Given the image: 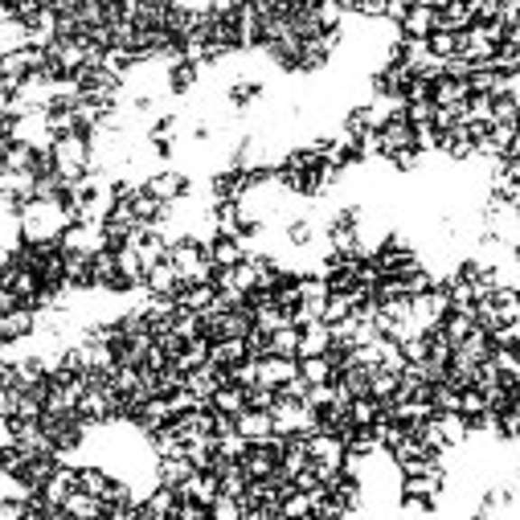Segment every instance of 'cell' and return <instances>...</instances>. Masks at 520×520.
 <instances>
[{
  "mask_svg": "<svg viewBox=\"0 0 520 520\" xmlns=\"http://www.w3.org/2000/svg\"><path fill=\"white\" fill-rule=\"evenodd\" d=\"M164 258L172 263L181 283H209L213 279V258H209V242L201 238H172L164 250Z\"/></svg>",
  "mask_w": 520,
  "mask_h": 520,
  "instance_id": "1",
  "label": "cell"
},
{
  "mask_svg": "<svg viewBox=\"0 0 520 520\" xmlns=\"http://www.w3.org/2000/svg\"><path fill=\"white\" fill-rule=\"evenodd\" d=\"M266 414H271V431L279 439H287V434H311L320 426V410H311L303 397H287V394H274Z\"/></svg>",
  "mask_w": 520,
  "mask_h": 520,
  "instance_id": "2",
  "label": "cell"
},
{
  "mask_svg": "<svg viewBox=\"0 0 520 520\" xmlns=\"http://www.w3.org/2000/svg\"><path fill=\"white\" fill-rule=\"evenodd\" d=\"M37 328V311L29 303H17V308L0 311V344H13V340H25L29 332Z\"/></svg>",
  "mask_w": 520,
  "mask_h": 520,
  "instance_id": "3",
  "label": "cell"
},
{
  "mask_svg": "<svg viewBox=\"0 0 520 520\" xmlns=\"http://www.w3.org/2000/svg\"><path fill=\"white\" fill-rule=\"evenodd\" d=\"M79 488L90 496H98V500H127V488L98 468H79Z\"/></svg>",
  "mask_w": 520,
  "mask_h": 520,
  "instance_id": "4",
  "label": "cell"
},
{
  "mask_svg": "<svg viewBox=\"0 0 520 520\" xmlns=\"http://www.w3.org/2000/svg\"><path fill=\"white\" fill-rule=\"evenodd\" d=\"M295 357H258V381H263V385H271V389H283L287 385V381L295 377Z\"/></svg>",
  "mask_w": 520,
  "mask_h": 520,
  "instance_id": "5",
  "label": "cell"
},
{
  "mask_svg": "<svg viewBox=\"0 0 520 520\" xmlns=\"http://www.w3.org/2000/svg\"><path fill=\"white\" fill-rule=\"evenodd\" d=\"M209 410L213 414H226V418L242 414V410H246V389L234 385V381H221V385L209 394Z\"/></svg>",
  "mask_w": 520,
  "mask_h": 520,
  "instance_id": "6",
  "label": "cell"
},
{
  "mask_svg": "<svg viewBox=\"0 0 520 520\" xmlns=\"http://www.w3.org/2000/svg\"><path fill=\"white\" fill-rule=\"evenodd\" d=\"M234 431L242 434L246 442H258V439H271V414L266 410H255V406H246L242 414H234Z\"/></svg>",
  "mask_w": 520,
  "mask_h": 520,
  "instance_id": "7",
  "label": "cell"
},
{
  "mask_svg": "<svg viewBox=\"0 0 520 520\" xmlns=\"http://www.w3.org/2000/svg\"><path fill=\"white\" fill-rule=\"evenodd\" d=\"M144 189H148L152 197H160V201L177 205L181 197L189 193V181L181 177V172H156V177H148V181H144Z\"/></svg>",
  "mask_w": 520,
  "mask_h": 520,
  "instance_id": "8",
  "label": "cell"
},
{
  "mask_svg": "<svg viewBox=\"0 0 520 520\" xmlns=\"http://www.w3.org/2000/svg\"><path fill=\"white\" fill-rule=\"evenodd\" d=\"M328 348H332V332H328L324 320L300 328V348H295V357H320V353H328Z\"/></svg>",
  "mask_w": 520,
  "mask_h": 520,
  "instance_id": "9",
  "label": "cell"
},
{
  "mask_svg": "<svg viewBox=\"0 0 520 520\" xmlns=\"http://www.w3.org/2000/svg\"><path fill=\"white\" fill-rule=\"evenodd\" d=\"M397 29H402V37H426L434 29V9H426V5H418V0H414V5L402 13Z\"/></svg>",
  "mask_w": 520,
  "mask_h": 520,
  "instance_id": "10",
  "label": "cell"
},
{
  "mask_svg": "<svg viewBox=\"0 0 520 520\" xmlns=\"http://www.w3.org/2000/svg\"><path fill=\"white\" fill-rule=\"evenodd\" d=\"M156 459H160V463H156V471H160V484L177 492V484L189 476V471H193V463H189V455H185V450H177V455H156Z\"/></svg>",
  "mask_w": 520,
  "mask_h": 520,
  "instance_id": "11",
  "label": "cell"
},
{
  "mask_svg": "<svg viewBox=\"0 0 520 520\" xmlns=\"http://www.w3.org/2000/svg\"><path fill=\"white\" fill-rule=\"evenodd\" d=\"M295 348H300V328L295 324H283L274 332H266V353L271 357H295Z\"/></svg>",
  "mask_w": 520,
  "mask_h": 520,
  "instance_id": "12",
  "label": "cell"
},
{
  "mask_svg": "<svg viewBox=\"0 0 520 520\" xmlns=\"http://www.w3.org/2000/svg\"><path fill=\"white\" fill-rule=\"evenodd\" d=\"M201 70H205V66H197V62H189V58H181V62L168 66V87L177 90V95H185V90L193 87L197 79H201Z\"/></svg>",
  "mask_w": 520,
  "mask_h": 520,
  "instance_id": "13",
  "label": "cell"
},
{
  "mask_svg": "<svg viewBox=\"0 0 520 520\" xmlns=\"http://www.w3.org/2000/svg\"><path fill=\"white\" fill-rule=\"evenodd\" d=\"M426 50H431L434 58H455L459 33H450V29H431V33H426Z\"/></svg>",
  "mask_w": 520,
  "mask_h": 520,
  "instance_id": "14",
  "label": "cell"
},
{
  "mask_svg": "<svg viewBox=\"0 0 520 520\" xmlns=\"http://www.w3.org/2000/svg\"><path fill=\"white\" fill-rule=\"evenodd\" d=\"M255 95H258L255 82H238V87L229 90V103H234V107H246V103H255Z\"/></svg>",
  "mask_w": 520,
  "mask_h": 520,
  "instance_id": "15",
  "label": "cell"
},
{
  "mask_svg": "<svg viewBox=\"0 0 520 520\" xmlns=\"http://www.w3.org/2000/svg\"><path fill=\"white\" fill-rule=\"evenodd\" d=\"M0 516H25V500H9V504H0Z\"/></svg>",
  "mask_w": 520,
  "mask_h": 520,
  "instance_id": "16",
  "label": "cell"
},
{
  "mask_svg": "<svg viewBox=\"0 0 520 520\" xmlns=\"http://www.w3.org/2000/svg\"><path fill=\"white\" fill-rule=\"evenodd\" d=\"M308 234H311L308 221H295V226H292V242H308Z\"/></svg>",
  "mask_w": 520,
  "mask_h": 520,
  "instance_id": "17",
  "label": "cell"
}]
</instances>
